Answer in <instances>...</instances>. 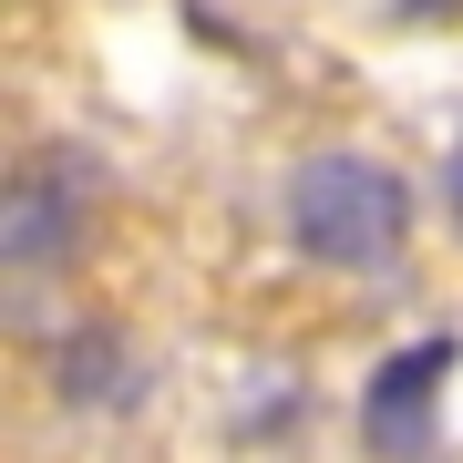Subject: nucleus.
<instances>
[{
	"label": "nucleus",
	"mask_w": 463,
	"mask_h": 463,
	"mask_svg": "<svg viewBox=\"0 0 463 463\" xmlns=\"http://www.w3.org/2000/svg\"><path fill=\"white\" fill-rule=\"evenodd\" d=\"M412 227V185L371 155H309L288 175V237L319 268H381Z\"/></svg>",
	"instance_id": "obj_1"
},
{
	"label": "nucleus",
	"mask_w": 463,
	"mask_h": 463,
	"mask_svg": "<svg viewBox=\"0 0 463 463\" xmlns=\"http://www.w3.org/2000/svg\"><path fill=\"white\" fill-rule=\"evenodd\" d=\"M443 381H453V340H422V350H392L371 381V402H361V432H371V453H392V463H412L432 443V402H443Z\"/></svg>",
	"instance_id": "obj_2"
},
{
	"label": "nucleus",
	"mask_w": 463,
	"mask_h": 463,
	"mask_svg": "<svg viewBox=\"0 0 463 463\" xmlns=\"http://www.w3.org/2000/svg\"><path fill=\"white\" fill-rule=\"evenodd\" d=\"M453 216H463V145H453Z\"/></svg>",
	"instance_id": "obj_3"
},
{
	"label": "nucleus",
	"mask_w": 463,
	"mask_h": 463,
	"mask_svg": "<svg viewBox=\"0 0 463 463\" xmlns=\"http://www.w3.org/2000/svg\"><path fill=\"white\" fill-rule=\"evenodd\" d=\"M412 11H453V0H412Z\"/></svg>",
	"instance_id": "obj_4"
}]
</instances>
